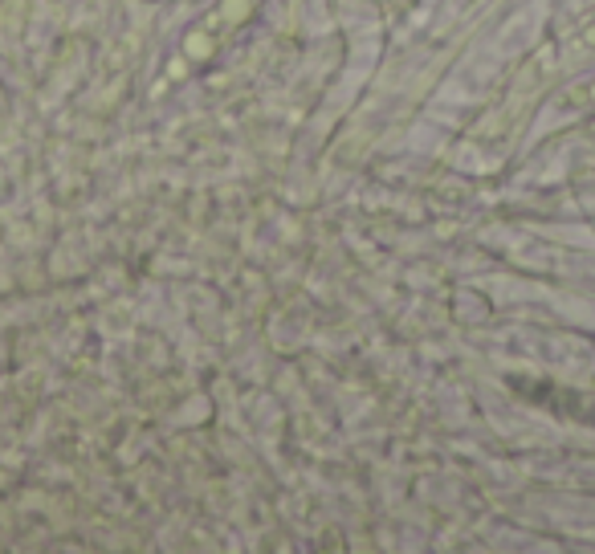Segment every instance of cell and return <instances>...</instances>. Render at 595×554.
I'll use <instances>...</instances> for the list:
<instances>
[{"label": "cell", "mask_w": 595, "mask_h": 554, "mask_svg": "<svg viewBox=\"0 0 595 554\" xmlns=\"http://www.w3.org/2000/svg\"><path fill=\"white\" fill-rule=\"evenodd\" d=\"M257 5L261 0H216V5H212L208 13L184 33V41H179V62L168 70L171 78H179L187 65L212 62V57L220 53V45H225V41L233 37L253 13H257Z\"/></svg>", "instance_id": "1"}]
</instances>
